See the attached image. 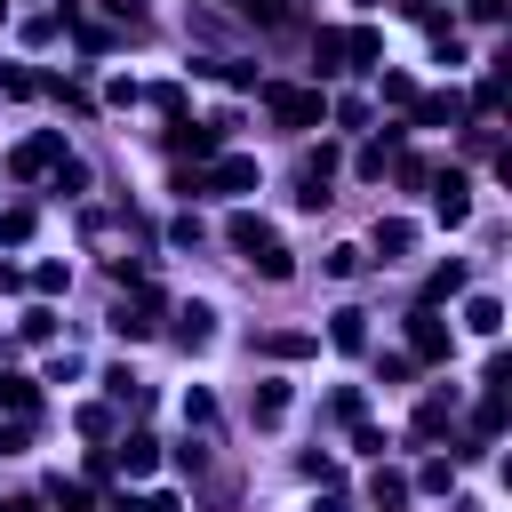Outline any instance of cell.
Returning a JSON list of instances; mask_svg holds the SVG:
<instances>
[{"mask_svg":"<svg viewBox=\"0 0 512 512\" xmlns=\"http://www.w3.org/2000/svg\"><path fill=\"white\" fill-rule=\"evenodd\" d=\"M256 96H264V112H272L280 128H296V136L328 120V96H320V88H288V80H256Z\"/></svg>","mask_w":512,"mask_h":512,"instance_id":"cell-1","label":"cell"},{"mask_svg":"<svg viewBox=\"0 0 512 512\" xmlns=\"http://www.w3.org/2000/svg\"><path fill=\"white\" fill-rule=\"evenodd\" d=\"M232 128H240L232 112H216V120H200V128H192V120H168V152H176V160H216Z\"/></svg>","mask_w":512,"mask_h":512,"instance_id":"cell-2","label":"cell"},{"mask_svg":"<svg viewBox=\"0 0 512 512\" xmlns=\"http://www.w3.org/2000/svg\"><path fill=\"white\" fill-rule=\"evenodd\" d=\"M432 216H440L448 232L472 224V176H464V168H440V176H432Z\"/></svg>","mask_w":512,"mask_h":512,"instance_id":"cell-3","label":"cell"},{"mask_svg":"<svg viewBox=\"0 0 512 512\" xmlns=\"http://www.w3.org/2000/svg\"><path fill=\"white\" fill-rule=\"evenodd\" d=\"M448 344H456L448 320H440L432 304H416V312H408V360H416V368H424V360H448Z\"/></svg>","mask_w":512,"mask_h":512,"instance_id":"cell-4","label":"cell"},{"mask_svg":"<svg viewBox=\"0 0 512 512\" xmlns=\"http://www.w3.org/2000/svg\"><path fill=\"white\" fill-rule=\"evenodd\" d=\"M408 120H416V128H456V120H464V96H456V88H416Z\"/></svg>","mask_w":512,"mask_h":512,"instance_id":"cell-5","label":"cell"},{"mask_svg":"<svg viewBox=\"0 0 512 512\" xmlns=\"http://www.w3.org/2000/svg\"><path fill=\"white\" fill-rule=\"evenodd\" d=\"M56 160H64V136H56V128H40V136H24V144L8 152V168H16V176H48Z\"/></svg>","mask_w":512,"mask_h":512,"instance_id":"cell-6","label":"cell"},{"mask_svg":"<svg viewBox=\"0 0 512 512\" xmlns=\"http://www.w3.org/2000/svg\"><path fill=\"white\" fill-rule=\"evenodd\" d=\"M344 72H384V32L376 24H352L344 32Z\"/></svg>","mask_w":512,"mask_h":512,"instance_id":"cell-7","label":"cell"},{"mask_svg":"<svg viewBox=\"0 0 512 512\" xmlns=\"http://www.w3.org/2000/svg\"><path fill=\"white\" fill-rule=\"evenodd\" d=\"M176 344H184V352H208V344H216V312H208L200 296L176 304Z\"/></svg>","mask_w":512,"mask_h":512,"instance_id":"cell-8","label":"cell"},{"mask_svg":"<svg viewBox=\"0 0 512 512\" xmlns=\"http://www.w3.org/2000/svg\"><path fill=\"white\" fill-rule=\"evenodd\" d=\"M448 424H456V400H448V392H432V400H416L408 440H448Z\"/></svg>","mask_w":512,"mask_h":512,"instance_id":"cell-9","label":"cell"},{"mask_svg":"<svg viewBox=\"0 0 512 512\" xmlns=\"http://www.w3.org/2000/svg\"><path fill=\"white\" fill-rule=\"evenodd\" d=\"M112 464H120L128 480H152V472H160V440H152V432H128V440L112 448Z\"/></svg>","mask_w":512,"mask_h":512,"instance_id":"cell-10","label":"cell"},{"mask_svg":"<svg viewBox=\"0 0 512 512\" xmlns=\"http://www.w3.org/2000/svg\"><path fill=\"white\" fill-rule=\"evenodd\" d=\"M416 16H424L432 56H440V64H464V32H456V16H440V8H416Z\"/></svg>","mask_w":512,"mask_h":512,"instance_id":"cell-11","label":"cell"},{"mask_svg":"<svg viewBox=\"0 0 512 512\" xmlns=\"http://www.w3.org/2000/svg\"><path fill=\"white\" fill-rule=\"evenodd\" d=\"M328 344H336V352H368V312H360V304H336V312H328Z\"/></svg>","mask_w":512,"mask_h":512,"instance_id":"cell-12","label":"cell"},{"mask_svg":"<svg viewBox=\"0 0 512 512\" xmlns=\"http://www.w3.org/2000/svg\"><path fill=\"white\" fill-rule=\"evenodd\" d=\"M256 352H264V360H304V352H320V336H312V328H264Z\"/></svg>","mask_w":512,"mask_h":512,"instance_id":"cell-13","label":"cell"},{"mask_svg":"<svg viewBox=\"0 0 512 512\" xmlns=\"http://www.w3.org/2000/svg\"><path fill=\"white\" fill-rule=\"evenodd\" d=\"M408 496H416V488H408V472L376 464V480H368V504H376V512H408Z\"/></svg>","mask_w":512,"mask_h":512,"instance_id":"cell-14","label":"cell"},{"mask_svg":"<svg viewBox=\"0 0 512 512\" xmlns=\"http://www.w3.org/2000/svg\"><path fill=\"white\" fill-rule=\"evenodd\" d=\"M400 136H408V128H384V136H368V144H360V160H352V168H360V176H384V168H392V160H400Z\"/></svg>","mask_w":512,"mask_h":512,"instance_id":"cell-15","label":"cell"},{"mask_svg":"<svg viewBox=\"0 0 512 512\" xmlns=\"http://www.w3.org/2000/svg\"><path fill=\"white\" fill-rule=\"evenodd\" d=\"M408 488H416V496H448V488H456V456H424V464L408 472Z\"/></svg>","mask_w":512,"mask_h":512,"instance_id":"cell-16","label":"cell"},{"mask_svg":"<svg viewBox=\"0 0 512 512\" xmlns=\"http://www.w3.org/2000/svg\"><path fill=\"white\" fill-rule=\"evenodd\" d=\"M224 240H232V248H248V256H256V248H264V240H272V224H264V216H256V208H232V224H224Z\"/></svg>","mask_w":512,"mask_h":512,"instance_id":"cell-17","label":"cell"},{"mask_svg":"<svg viewBox=\"0 0 512 512\" xmlns=\"http://www.w3.org/2000/svg\"><path fill=\"white\" fill-rule=\"evenodd\" d=\"M408 248H416V224H408V216H384V224H376V256H384V264H400Z\"/></svg>","mask_w":512,"mask_h":512,"instance_id":"cell-18","label":"cell"},{"mask_svg":"<svg viewBox=\"0 0 512 512\" xmlns=\"http://www.w3.org/2000/svg\"><path fill=\"white\" fill-rule=\"evenodd\" d=\"M0 408H8V416H32V408H40V384L16 376V368H0Z\"/></svg>","mask_w":512,"mask_h":512,"instance_id":"cell-19","label":"cell"},{"mask_svg":"<svg viewBox=\"0 0 512 512\" xmlns=\"http://www.w3.org/2000/svg\"><path fill=\"white\" fill-rule=\"evenodd\" d=\"M32 224H40V208H32V200L0 208V248H24V240H32Z\"/></svg>","mask_w":512,"mask_h":512,"instance_id":"cell-20","label":"cell"},{"mask_svg":"<svg viewBox=\"0 0 512 512\" xmlns=\"http://www.w3.org/2000/svg\"><path fill=\"white\" fill-rule=\"evenodd\" d=\"M48 192H64V200H80V192H88V160H72V152H64V160L48 168Z\"/></svg>","mask_w":512,"mask_h":512,"instance_id":"cell-21","label":"cell"},{"mask_svg":"<svg viewBox=\"0 0 512 512\" xmlns=\"http://www.w3.org/2000/svg\"><path fill=\"white\" fill-rule=\"evenodd\" d=\"M464 328H472V336H496V328H504V304H496V296H464Z\"/></svg>","mask_w":512,"mask_h":512,"instance_id":"cell-22","label":"cell"},{"mask_svg":"<svg viewBox=\"0 0 512 512\" xmlns=\"http://www.w3.org/2000/svg\"><path fill=\"white\" fill-rule=\"evenodd\" d=\"M328 416H336V424H368V392H360V384H336V392H328Z\"/></svg>","mask_w":512,"mask_h":512,"instance_id":"cell-23","label":"cell"},{"mask_svg":"<svg viewBox=\"0 0 512 512\" xmlns=\"http://www.w3.org/2000/svg\"><path fill=\"white\" fill-rule=\"evenodd\" d=\"M376 88H384V104H392V112H408V104H416V80H408L400 64H384V72H376Z\"/></svg>","mask_w":512,"mask_h":512,"instance_id":"cell-24","label":"cell"},{"mask_svg":"<svg viewBox=\"0 0 512 512\" xmlns=\"http://www.w3.org/2000/svg\"><path fill=\"white\" fill-rule=\"evenodd\" d=\"M448 296H464V264H440V272L424 280V304H432V312H440Z\"/></svg>","mask_w":512,"mask_h":512,"instance_id":"cell-25","label":"cell"},{"mask_svg":"<svg viewBox=\"0 0 512 512\" xmlns=\"http://www.w3.org/2000/svg\"><path fill=\"white\" fill-rule=\"evenodd\" d=\"M104 392H112L120 408H152V392H144V384H136L128 368H104Z\"/></svg>","mask_w":512,"mask_h":512,"instance_id":"cell-26","label":"cell"},{"mask_svg":"<svg viewBox=\"0 0 512 512\" xmlns=\"http://www.w3.org/2000/svg\"><path fill=\"white\" fill-rule=\"evenodd\" d=\"M248 264H256V272H264V280H288V272H296V256H288V248H280V240H264V248H256V256H248Z\"/></svg>","mask_w":512,"mask_h":512,"instance_id":"cell-27","label":"cell"},{"mask_svg":"<svg viewBox=\"0 0 512 512\" xmlns=\"http://www.w3.org/2000/svg\"><path fill=\"white\" fill-rule=\"evenodd\" d=\"M360 264H368V256H360V248H352V240H336V248H328V256H320V272H328V280H352V272H360Z\"/></svg>","mask_w":512,"mask_h":512,"instance_id":"cell-28","label":"cell"},{"mask_svg":"<svg viewBox=\"0 0 512 512\" xmlns=\"http://www.w3.org/2000/svg\"><path fill=\"white\" fill-rule=\"evenodd\" d=\"M24 288H40V296H64V288H72V272H64V264H32V272H24Z\"/></svg>","mask_w":512,"mask_h":512,"instance_id":"cell-29","label":"cell"},{"mask_svg":"<svg viewBox=\"0 0 512 512\" xmlns=\"http://www.w3.org/2000/svg\"><path fill=\"white\" fill-rule=\"evenodd\" d=\"M16 336H24V344H48V336H56V312H48V304H32V312L16 320Z\"/></svg>","mask_w":512,"mask_h":512,"instance_id":"cell-30","label":"cell"},{"mask_svg":"<svg viewBox=\"0 0 512 512\" xmlns=\"http://www.w3.org/2000/svg\"><path fill=\"white\" fill-rule=\"evenodd\" d=\"M288 416V384H256V424H280Z\"/></svg>","mask_w":512,"mask_h":512,"instance_id":"cell-31","label":"cell"},{"mask_svg":"<svg viewBox=\"0 0 512 512\" xmlns=\"http://www.w3.org/2000/svg\"><path fill=\"white\" fill-rule=\"evenodd\" d=\"M0 96H40V72L32 64H0Z\"/></svg>","mask_w":512,"mask_h":512,"instance_id":"cell-32","label":"cell"},{"mask_svg":"<svg viewBox=\"0 0 512 512\" xmlns=\"http://www.w3.org/2000/svg\"><path fill=\"white\" fill-rule=\"evenodd\" d=\"M48 496H56L64 512H96V496H88V480H48Z\"/></svg>","mask_w":512,"mask_h":512,"instance_id":"cell-33","label":"cell"},{"mask_svg":"<svg viewBox=\"0 0 512 512\" xmlns=\"http://www.w3.org/2000/svg\"><path fill=\"white\" fill-rule=\"evenodd\" d=\"M312 64H320V72H344V32H320V40H312Z\"/></svg>","mask_w":512,"mask_h":512,"instance_id":"cell-34","label":"cell"},{"mask_svg":"<svg viewBox=\"0 0 512 512\" xmlns=\"http://www.w3.org/2000/svg\"><path fill=\"white\" fill-rule=\"evenodd\" d=\"M72 424H80V432H88V440H112V408H104V400H88V408H80V416H72Z\"/></svg>","mask_w":512,"mask_h":512,"instance_id":"cell-35","label":"cell"},{"mask_svg":"<svg viewBox=\"0 0 512 512\" xmlns=\"http://www.w3.org/2000/svg\"><path fill=\"white\" fill-rule=\"evenodd\" d=\"M24 448H32V416H8L0 424V456H24Z\"/></svg>","mask_w":512,"mask_h":512,"instance_id":"cell-36","label":"cell"},{"mask_svg":"<svg viewBox=\"0 0 512 512\" xmlns=\"http://www.w3.org/2000/svg\"><path fill=\"white\" fill-rule=\"evenodd\" d=\"M328 120H336V128H368V104H360V96H336Z\"/></svg>","mask_w":512,"mask_h":512,"instance_id":"cell-37","label":"cell"},{"mask_svg":"<svg viewBox=\"0 0 512 512\" xmlns=\"http://www.w3.org/2000/svg\"><path fill=\"white\" fill-rule=\"evenodd\" d=\"M304 480H320V488H336V480H344V464H336V456H320V448H312V456H304Z\"/></svg>","mask_w":512,"mask_h":512,"instance_id":"cell-38","label":"cell"},{"mask_svg":"<svg viewBox=\"0 0 512 512\" xmlns=\"http://www.w3.org/2000/svg\"><path fill=\"white\" fill-rule=\"evenodd\" d=\"M184 424H200V432H208V424H216V400H208V392H184Z\"/></svg>","mask_w":512,"mask_h":512,"instance_id":"cell-39","label":"cell"},{"mask_svg":"<svg viewBox=\"0 0 512 512\" xmlns=\"http://www.w3.org/2000/svg\"><path fill=\"white\" fill-rule=\"evenodd\" d=\"M56 24H64L56 8H48V16H24V40H32V48H40V40H56Z\"/></svg>","mask_w":512,"mask_h":512,"instance_id":"cell-40","label":"cell"},{"mask_svg":"<svg viewBox=\"0 0 512 512\" xmlns=\"http://www.w3.org/2000/svg\"><path fill=\"white\" fill-rule=\"evenodd\" d=\"M152 104H160L168 120H184V88H176V80H160V88H152Z\"/></svg>","mask_w":512,"mask_h":512,"instance_id":"cell-41","label":"cell"},{"mask_svg":"<svg viewBox=\"0 0 512 512\" xmlns=\"http://www.w3.org/2000/svg\"><path fill=\"white\" fill-rule=\"evenodd\" d=\"M352 448H360V456H384V448H392V440H384V432H376V424H352Z\"/></svg>","mask_w":512,"mask_h":512,"instance_id":"cell-42","label":"cell"},{"mask_svg":"<svg viewBox=\"0 0 512 512\" xmlns=\"http://www.w3.org/2000/svg\"><path fill=\"white\" fill-rule=\"evenodd\" d=\"M176 472H192V480H200V472H208V448H200V440H184V448H176Z\"/></svg>","mask_w":512,"mask_h":512,"instance_id":"cell-43","label":"cell"},{"mask_svg":"<svg viewBox=\"0 0 512 512\" xmlns=\"http://www.w3.org/2000/svg\"><path fill=\"white\" fill-rule=\"evenodd\" d=\"M240 16H256V24H280V0H232Z\"/></svg>","mask_w":512,"mask_h":512,"instance_id":"cell-44","label":"cell"},{"mask_svg":"<svg viewBox=\"0 0 512 512\" xmlns=\"http://www.w3.org/2000/svg\"><path fill=\"white\" fill-rule=\"evenodd\" d=\"M104 8H112L120 24H144V0H104Z\"/></svg>","mask_w":512,"mask_h":512,"instance_id":"cell-45","label":"cell"},{"mask_svg":"<svg viewBox=\"0 0 512 512\" xmlns=\"http://www.w3.org/2000/svg\"><path fill=\"white\" fill-rule=\"evenodd\" d=\"M312 512H352V504H344L336 488H320V504H312Z\"/></svg>","mask_w":512,"mask_h":512,"instance_id":"cell-46","label":"cell"},{"mask_svg":"<svg viewBox=\"0 0 512 512\" xmlns=\"http://www.w3.org/2000/svg\"><path fill=\"white\" fill-rule=\"evenodd\" d=\"M104 512H144V496H128V488H120V496H112Z\"/></svg>","mask_w":512,"mask_h":512,"instance_id":"cell-47","label":"cell"},{"mask_svg":"<svg viewBox=\"0 0 512 512\" xmlns=\"http://www.w3.org/2000/svg\"><path fill=\"white\" fill-rule=\"evenodd\" d=\"M144 512H184V504L176 496H144Z\"/></svg>","mask_w":512,"mask_h":512,"instance_id":"cell-48","label":"cell"},{"mask_svg":"<svg viewBox=\"0 0 512 512\" xmlns=\"http://www.w3.org/2000/svg\"><path fill=\"white\" fill-rule=\"evenodd\" d=\"M8 512H40V496H16V504H8Z\"/></svg>","mask_w":512,"mask_h":512,"instance_id":"cell-49","label":"cell"},{"mask_svg":"<svg viewBox=\"0 0 512 512\" xmlns=\"http://www.w3.org/2000/svg\"><path fill=\"white\" fill-rule=\"evenodd\" d=\"M0 24H8V0H0Z\"/></svg>","mask_w":512,"mask_h":512,"instance_id":"cell-50","label":"cell"},{"mask_svg":"<svg viewBox=\"0 0 512 512\" xmlns=\"http://www.w3.org/2000/svg\"><path fill=\"white\" fill-rule=\"evenodd\" d=\"M360 8H376V0H360Z\"/></svg>","mask_w":512,"mask_h":512,"instance_id":"cell-51","label":"cell"},{"mask_svg":"<svg viewBox=\"0 0 512 512\" xmlns=\"http://www.w3.org/2000/svg\"><path fill=\"white\" fill-rule=\"evenodd\" d=\"M0 512H8V504H0Z\"/></svg>","mask_w":512,"mask_h":512,"instance_id":"cell-52","label":"cell"}]
</instances>
